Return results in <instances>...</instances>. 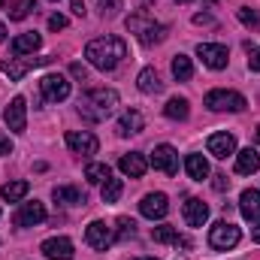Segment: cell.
I'll use <instances>...</instances> for the list:
<instances>
[{"instance_id":"cell-1","label":"cell","mask_w":260,"mask_h":260,"mask_svg":"<svg viewBox=\"0 0 260 260\" xmlns=\"http://www.w3.org/2000/svg\"><path fill=\"white\" fill-rule=\"evenodd\" d=\"M85 58H88L91 67L109 73L127 58V43L121 37H97V40H91L85 46Z\"/></svg>"},{"instance_id":"cell-2","label":"cell","mask_w":260,"mask_h":260,"mask_svg":"<svg viewBox=\"0 0 260 260\" xmlns=\"http://www.w3.org/2000/svg\"><path fill=\"white\" fill-rule=\"evenodd\" d=\"M115 109H118V91H112V88H94L79 100V112L88 121H103Z\"/></svg>"},{"instance_id":"cell-3","label":"cell","mask_w":260,"mask_h":260,"mask_svg":"<svg viewBox=\"0 0 260 260\" xmlns=\"http://www.w3.org/2000/svg\"><path fill=\"white\" fill-rule=\"evenodd\" d=\"M127 30L142 46H157V43L167 40V24L154 21V15H148V12H133V15H127Z\"/></svg>"},{"instance_id":"cell-4","label":"cell","mask_w":260,"mask_h":260,"mask_svg":"<svg viewBox=\"0 0 260 260\" xmlns=\"http://www.w3.org/2000/svg\"><path fill=\"white\" fill-rule=\"evenodd\" d=\"M203 103H206V109H212V112H242V109L248 106L245 97H242L239 91H227V88L209 91Z\"/></svg>"},{"instance_id":"cell-5","label":"cell","mask_w":260,"mask_h":260,"mask_svg":"<svg viewBox=\"0 0 260 260\" xmlns=\"http://www.w3.org/2000/svg\"><path fill=\"white\" fill-rule=\"evenodd\" d=\"M239 239H242V233H239V227L230 224V221H218V224L209 230V245H212L215 251H230V248L239 245Z\"/></svg>"},{"instance_id":"cell-6","label":"cell","mask_w":260,"mask_h":260,"mask_svg":"<svg viewBox=\"0 0 260 260\" xmlns=\"http://www.w3.org/2000/svg\"><path fill=\"white\" fill-rule=\"evenodd\" d=\"M40 91H43V97L49 103H64L67 97H70V82L61 73H49V76L40 79Z\"/></svg>"},{"instance_id":"cell-7","label":"cell","mask_w":260,"mask_h":260,"mask_svg":"<svg viewBox=\"0 0 260 260\" xmlns=\"http://www.w3.org/2000/svg\"><path fill=\"white\" fill-rule=\"evenodd\" d=\"M85 242H88L94 251H106V248L115 242V230H112L106 221H91L88 230H85Z\"/></svg>"},{"instance_id":"cell-8","label":"cell","mask_w":260,"mask_h":260,"mask_svg":"<svg viewBox=\"0 0 260 260\" xmlns=\"http://www.w3.org/2000/svg\"><path fill=\"white\" fill-rule=\"evenodd\" d=\"M67 148H70L73 154L88 157V154H97L100 142H97V136H94L91 130H70V133H67Z\"/></svg>"},{"instance_id":"cell-9","label":"cell","mask_w":260,"mask_h":260,"mask_svg":"<svg viewBox=\"0 0 260 260\" xmlns=\"http://www.w3.org/2000/svg\"><path fill=\"white\" fill-rule=\"evenodd\" d=\"M197 58L209 67V70H224L227 61H230L227 46H221V43H200L197 46Z\"/></svg>"},{"instance_id":"cell-10","label":"cell","mask_w":260,"mask_h":260,"mask_svg":"<svg viewBox=\"0 0 260 260\" xmlns=\"http://www.w3.org/2000/svg\"><path fill=\"white\" fill-rule=\"evenodd\" d=\"M3 121L12 133H24V127H27V103H24V97L9 100V106L3 109Z\"/></svg>"},{"instance_id":"cell-11","label":"cell","mask_w":260,"mask_h":260,"mask_svg":"<svg viewBox=\"0 0 260 260\" xmlns=\"http://www.w3.org/2000/svg\"><path fill=\"white\" fill-rule=\"evenodd\" d=\"M151 167L154 170H160V173H167V176H176L179 173V151L173 148V145H157L154 151H151Z\"/></svg>"},{"instance_id":"cell-12","label":"cell","mask_w":260,"mask_h":260,"mask_svg":"<svg viewBox=\"0 0 260 260\" xmlns=\"http://www.w3.org/2000/svg\"><path fill=\"white\" fill-rule=\"evenodd\" d=\"M52 58H9V61H3L0 64V70L12 79V82H21L24 76H27V70H34V67H43V64H49Z\"/></svg>"},{"instance_id":"cell-13","label":"cell","mask_w":260,"mask_h":260,"mask_svg":"<svg viewBox=\"0 0 260 260\" xmlns=\"http://www.w3.org/2000/svg\"><path fill=\"white\" fill-rule=\"evenodd\" d=\"M206 148H209V154H212V157L224 160V157L236 154V136H233V133H227V130L212 133V136H209V142H206Z\"/></svg>"},{"instance_id":"cell-14","label":"cell","mask_w":260,"mask_h":260,"mask_svg":"<svg viewBox=\"0 0 260 260\" xmlns=\"http://www.w3.org/2000/svg\"><path fill=\"white\" fill-rule=\"evenodd\" d=\"M139 212H142L148 221H160V218L170 212V200H167V194H160V191L145 194L142 197V203H139Z\"/></svg>"},{"instance_id":"cell-15","label":"cell","mask_w":260,"mask_h":260,"mask_svg":"<svg viewBox=\"0 0 260 260\" xmlns=\"http://www.w3.org/2000/svg\"><path fill=\"white\" fill-rule=\"evenodd\" d=\"M40 251H43V257H49V260H73V254H76V248H73V242H70L67 236H52V239H46V242L40 245Z\"/></svg>"},{"instance_id":"cell-16","label":"cell","mask_w":260,"mask_h":260,"mask_svg":"<svg viewBox=\"0 0 260 260\" xmlns=\"http://www.w3.org/2000/svg\"><path fill=\"white\" fill-rule=\"evenodd\" d=\"M15 227H37V224H43L46 221V206L43 203H21V209L15 212Z\"/></svg>"},{"instance_id":"cell-17","label":"cell","mask_w":260,"mask_h":260,"mask_svg":"<svg viewBox=\"0 0 260 260\" xmlns=\"http://www.w3.org/2000/svg\"><path fill=\"white\" fill-rule=\"evenodd\" d=\"M239 212H242V218L251 221V224L260 221V191L257 188H245V191H242V197H239Z\"/></svg>"},{"instance_id":"cell-18","label":"cell","mask_w":260,"mask_h":260,"mask_svg":"<svg viewBox=\"0 0 260 260\" xmlns=\"http://www.w3.org/2000/svg\"><path fill=\"white\" fill-rule=\"evenodd\" d=\"M182 215H185V224H188V227H203V224L209 221V206H206L203 200L191 197V200L182 206Z\"/></svg>"},{"instance_id":"cell-19","label":"cell","mask_w":260,"mask_h":260,"mask_svg":"<svg viewBox=\"0 0 260 260\" xmlns=\"http://www.w3.org/2000/svg\"><path fill=\"white\" fill-rule=\"evenodd\" d=\"M118 170H121L124 176H130V179H142V176H145V170H148V160H145V154L130 151V154H121Z\"/></svg>"},{"instance_id":"cell-20","label":"cell","mask_w":260,"mask_h":260,"mask_svg":"<svg viewBox=\"0 0 260 260\" xmlns=\"http://www.w3.org/2000/svg\"><path fill=\"white\" fill-rule=\"evenodd\" d=\"M145 127V118H142V112L139 109H127V112H121V118H118V136H133V133H142Z\"/></svg>"},{"instance_id":"cell-21","label":"cell","mask_w":260,"mask_h":260,"mask_svg":"<svg viewBox=\"0 0 260 260\" xmlns=\"http://www.w3.org/2000/svg\"><path fill=\"white\" fill-rule=\"evenodd\" d=\"M40 46H43V37H40L37 30H27V34H21V37L12 40V55H15V58H21V55H34Z\"/></svg>"},{"instance_id":"cell-22","label":"cell","mask_w":260,"mask_h":260,"mask_svg":"<svg viewBox=\"0 0 260 260\" xmlns=\"http://www.w3.org/2000/svg\"><path fill=\"white\" fill-rule=\"evenodd\" d=\"M136 88H139L142 94H160V91H164V82H160V76H157L154 67H145V70L136 76Z\"/></svg>"},{"instance_id":"cell-23","label":"cell","mask_w":260,"mask_h":260,"mask_svg":"<svg viewBox=\"0 0 260 260\" xmlns=\"http://www.w3.org/2000/svg\"><path fill=\"white\" fill-rule=\"evenodd\" d=\"M257 170H260V154L254 148L236 151V173H239V176H251V173H257Z\"/></svg>"},{"instance_id":"cell-24","label":"cell","mask_w":260,"mask_h":260,"mask_svg":"<svg viewBox=\"0 0 260 260\" xmlns=\"http://www.w3.org/2000/svg\"><path fill=\"white\" fill-rule=\"evenodd\" d=\"M185 173L194 179V182H206L209 179V160L203 154H188L185 157Z\"/></svg>"},{"instance_id":"cell-25","label":"cell","mask_w":260,"mask_h":260,"mask_svg":"<svg viewBox=\"0 0 260 260\" xmlns=\"http://www.w3.org/2000/svg\"><path fill=\"white\" fill-rule=\"evenodd\" d=\"M164 115H167L170 121H185V118L191 115V106H188L185 97H173V100L164 106Z\"/></svg>"},{"instance_id":"cell-26","label":"cell","mask_w":260,"mask_h":260,"mask_svg":"<svg viewBox=\"0 0 260 260\" xmlns=\"http://www.w3.org/2000/svg\"><path fill=\"white\" fill-rule=\"evenodd\" d=\"M30 191V185L27 182H6L3 188H0V197L6 200V203H18V200H24Z\"/></svg>"},{"instance_id":"cell-27","label":"cell","mask_w":260,"mask_h":260,"mask_svg":"<svg viewBox=\"0 0 260 260\" xmlns=\"http://www.w3.org/2000/svg\"><path fill=\"white\" fill-rule=\"evenodd\" d=\"M52 197H55L58 203H64V206H85V194H82L79 188H55Z\"/></svg>"},{"instance_id":"cell-28","label":"cell","mask_w":260,"mask_h":260,"mask_svg":"<svg viewBox=\"0 0 260 260\" xmlns=\"http://www.w3.org/2000/svg\"><path fill=\"white\" fill-rule=\"evenodd\" d=\"M85 179H88L91 185H103V182L112 179V170H109L106 164H88V167H85Z\"/></svg>"},{"instance_id":"cell-29","label":"cell","mask_w":260,"mask_h":260,"mask_svg":"<svg viewBox=\"0 0 260 260\" xmlns=\"http://www.w3.org/2000/svg\"><path fill=\"white\" fill-rule=\"evenodd\" d=\"M173 76H176L179 82H188V79L194 76V64H191L188 55H176V58H173Z\"/></svg>"},{"instance_id":"cell-30","label":"cell","mask_w":260,"mask_h":260,"mask_svg":"<svg viewBox=\"0 0 260 260\" xmlns=\"http://www.w3.org/2000/svg\"><path fill=\"white\" fill-rule=\"evenodd\" d=\"M121 191H124L121 179H109V182H103V185H100V197H103V203H118Z\"/></svg>"},{"instance_id":"cell-31","label":"cell","mask_w":260,"mask_h":260,"mask_svg":"<svg viewBox=\"0 0 260 260\" xmlns=\"http://www.w3.org/2000/svg\"><path fill=\"white\" fill-rule=\"evenodd\" d=\"M30 9H37V3L34 0H15V3H9V18L12 21H21V18H27L30 15Z\"/></svg>"},{"instance_id":"cell-32","label":"cell","mask_w":260,"mask_h":260,"mask_svg":"<svg viewBox=\"0 0 260 260\" xmlns=\"http://www.w3.org/2000/svg\"><path fill=\"white\" fill-rule=\"evenodd\" d=\"M151 239H154V242L170 245V242H179V230H176V227H170V224H160V227H154V230H151Z\"/></svg>"},{"instance_id":"cell-33","label":"cell","mask_w":260,"mask_h":260,"mask_svg":"<svg viewBox=\"0 0 260 260\" xmlns=\"http://www.w3.org/2000/svg\"><path fill=\"white\" fill-rule=\"evenodd\" d=\"M239 21L245 24V27H251V30H260V12L257 9H251V6H239Z\"/></svg>"},{"instance_id":"cell-34","label":"cell","mask_w":260,"mask_h":260,"mask_svg":"<svg viewBox=\"0 0 260 260\" xmlns=\"http://www.w3.org/2000/svg\"><path fill=\"white\" fill-rule=\"evenodd\" d=\"M136 233V224L130 221V218H118V233H115V239H127Z\"/></svg>"},{"instance_id":"cell-35","label":"cell","mask_w":260,"mask_h":260,"mask_svg":"<svg viewBox=\"0 0 260 260\" xmlns=\"http://www.w3.org/2000/svg\"><path fill=\"white\" fill-rule=\"evenodd\" d=\"M248 70L260 73V46H248Z\"/></svg>"},{"instance_id":"cell-36","label":"cell","mask_w":260,"mask_h":260,"mask_svg":"<svg viewBox=\"0 0 260 260\" xmlns=\"http://www.w3.org/2000/svg\"><path fill=\"white\" fill-rule=\"evenodd\" d=\"M49 27H52V30H64V27H67V15L55 12V15L49 18Z\"/></svg>"},{"instance_id":"cell-37","label":"cell","mask_w":260,"mask_h":260,"mask_svg":"<svg viewBox=\"0 0 260 260\" xmlns=\"http://www.w3.org/2000/svg\"><path fill=\"white\" fill-rule=\"evenodd\" d=\"M97 3H100L103 12H115V9H121V0H97Z\"/></svg>"},{"instance_id":"cell-38","label":"cell","mask_w":260,"mask_h":260,"mask_svg":"<svg viewBox=\"0 0 260 260\" xmlns=\"http://www.w3.org/2000/svg\"><path fill=\"white\" fill-rule=\"evenodd\" d=\"M70 73H73L76 79H82V82L88 79V70H85V67H82V64H73V67H70Z\"/></svg>"},{"instance_id":"cell-39","label":"cell","mask_w":260,"mask_h":260,"mask_svg":"<svg viewBox=\"0 0 260 260\" xmlns=\"http://www.w3.org/2000/svg\"><path fill=\"white\" fill-rule=\"evenodd\" d=\"M230 188V179L227 176H215V191H227Z\"/></svg>"},{"instance_id":"cell-40","label":"cell","mask_w":260,"mask_h":260,"mask_svg":"<svg viewBox=\"0 0 260 260\" xmlns=\"http://www.w3.org/2000/svg\"><path fill=\"white\" fill-rule=\"evenodd\" d=\"M70 9L76 12V15H85L88 9H85V0H70Z\"/></svg>"},{"instance_id":"cell-41","label":"cell","mask_w":260,"mask_h":260,"mask_svg":"<svg viewBox=\"0 0 260 260\" xmlns=\"http://www.w3.org/2000/svg\"><path fill=\"white\" fill-rule=\"evenodd\" d=\"M12 151V142H9V136H0V157H6Z\"/></svg>"},{"instance_id":"cell-42","label":"cell","mask_w":260,"mask_h":260,"mask_svg":"<svg viewBox=\"0 0 260 260\" xmlns=\"http://www.w3.org/2000/svg\"><path fill=\"white\" fill-rule=\"evenodd\" d=\"M194 24H212V15H206V12H197V15H194Z\"/></svg>"},{"instance_id":"cell-43","label":"cell","mask_w":260,"mask_h":260,"mask_svg":"<svg viewBox=\"0 0 260 260\" xmlns=\"http://www.w3.org/2000/svg\"><path fill=\"white\" fill-rule=\"evenodd\" d=\"M251 239H254V242H260V224L254 227V230H251Z\"/></svg>"},{"instance_id":"cell-44","label":"cell","mask_w":260,"mask_h":260,"mask_svg":"<svg viewBox=\"0 0 260 260\" xmlns=\"http://www.w3.org/2000/svg\"><path fill=\"white\" fill-rule=\"evenodd\" d=\"M0 43H6V24H0Z\"/></svg>"},{"instance_id":"cell-45","label":"cell","mask_w":260,"mask_h":260,"mask_svg":"<svg viewBox=\"0 0 260 260\" xmlns=\"http://www.w3.org/2000/svg\"><path fill=\"white\" fill-rule=\"evenodd\" d=\"M139 3H142V6H148V3H154V0H139Z\"/></svg>"},{"instance_id":"cell-46","label":"cell","mask_w":260,"mask_h":260,"mask_svg":"<svg viewBox=\"0 0 260 260\" xmlns=\"http://www.w3.org/2000/svg\"><path fill=\"white\" fill-rule=\"evenodd\" d=\"M133 260H157V257H133Z\"/></svg>"},{"instance_id":"cell-47","label":"cell","mask_w":260,"mask_h":260,"mask_svg":"<svg viewBox=\"0 0 260 260\" xmlns=\"http://www.w3.org/2000/svg\"><path fill=\"white\" fill-rule=\"evenodd\" d=\"M176 3H191V0H176Z\"/></svg>"},{"instance_id":"cell-48","label":"cell","mask_w":260,"mask_h":260,"mask_svg":"<svg viewBox=\"0 0 260 260\" xmlns=\"http://www.w3.org/2000/svg\"><path fill=\"white\" fill-rule=\"evenodd\" d=\"M257 142H260V124H257Z\"/></svg>"},{"instance_id":"cell-49","label":"cell","mask_w":260,"mask_h":260,"mask_svg":"<svg viewBox=\"0 0 260 260\" xmlns=\"http://www.w3.org/2000/svg\"><path fill=\"white\" fill-rule=\"evenodd\" d=\"M0 6H3V0H0Z\"/></svg>"}]
</instances>
